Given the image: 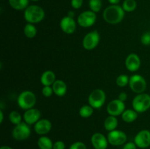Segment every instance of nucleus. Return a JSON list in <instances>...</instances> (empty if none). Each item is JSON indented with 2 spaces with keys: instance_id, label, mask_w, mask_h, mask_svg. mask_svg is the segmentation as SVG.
Segmentation results:
<instances>
[{
  "instance_id": "10",
  "label": "nucleus",
  "mask_w": 150,
  "mask_h": 149,
  "mask_svg": "<svg viewBox=\"0 0 150 149\" xmlns=\"http://www.w3.org/2000/svg\"><path fill=\"white\" fill-rule=\"evenodd\" d=\"M106 110L108 115L117 117L119 115H121L125 110V102L120 99H113L108 104Z\"/></svg>"
},
{
  "instance_id": "17",
  "label": "nucleus",
  "mask_w": 150,
  "mask_h": 149,
  "mask_svg": "<svg viewBox=\"0 0 150 149\" xmlns=\"http://www.w3.org/2000/svg\"><path fill=\"white\" fill-rule=\"evenodd\" d=\"M52 128V124L48 119L42 118L40 119L34 126L35 132L40 135H45L48 134Z\"/></svg>"
},
{
  "instance_id": "24",
  "label": "nucleus",
  "mask_w": 150,
  "mask_h": 149,
  "mask_svg": "<svg viewBox=\"0 0 150 149\" xmlns=\"http://www.w3.org/2000/svg\"><path fill=\"white\" fill-rule=\"evenodd\" d=\"M37 32L38 31H37L36 27L32 23H27L23 28V33H24L25 36L29 39L35 37L37 35Z\"/></svg>"
},
{
  "instance_id": "33",
  "label": "nucleus",
  "mask_w": 150,
  "mask_h": 149,
  "mask_svg": "<svg viewBox=\"0 0 150 149\" xmlns=\"http://www.w3.org/2000/svg\"><path fill=\"white\" fill-rule=\"evenodd\" d=\"M83 3V0H71L70 4L71 7L75 10H79L82 7Z\"/></svg>"
},
{
  "instance_id": "21",
  "label": "nucleus",
  "mask_w": 150,
  "mask_h": 149,
  "mask_svg": "<svg viewBox=\"0 0 150 149\" xmlns=\"http://www.w3.org/2000/svg\"><path fill=\"white\" fill-rule=\"evenodd\" d=\"M122 119L125 123H133L138 118V112L133 109H127L121 115Z\"/></svg>"
},
{
  "instance_id": "35",
  "label": "nucleus",
  "mask_w": 150,
  "mask_h": 149,
  "mask_svg": "<svg viewBox=\"0 0 150 149\" xmlns=\"http://www.w3.org/2000/svg\"><path fill=\"white\" fill-rule=\"evenodd\" d=\"M122 149H137V145L134 142H128L124 145Z\"/></svg>"
},
{
  "instance_id": "41",
  "label": "nucleus",
  "mask_w": 150,
  "mask_h": 149,
  "mask_svg": "<svg viewBox=\"0 0 150 149\" xmlns=\"http://www.w3.org/2000/svg\"><path fill=\"white\" fill-rule=\"evenodd\" d=\"M29 1H38L39 0H29Z\"/></svg>"
},
{
  "instance_id": "29",
  "label": "nucleus",
  "mask_w": 150,
  "mask_h": 149,
  "mask_svg": "<svg viewBox=\"0 0 150 149\" xmlns=\"http://www.w3.org/2000/svg\"><path fill=\"white\" fill-rule=\"evenodd\" d=\"M129 80H130V77L127 75H126V74H120L117 77L116 83H117L119 87H125L127 85L129 84Z\"/></svg>"
},
{
  "instance_id": "26",
  "label": "nucleus",
  "mask_w": 150,
  "mask_h": 149,
  "mask_svg": "<svg viewBox=\"0 0 150 149\" xmlns=\"http://www.w3.org/2000/svg\"><path fill=\"white\" fill-rule=\"evenodd\" d=\"M122 7L125 12L131 13V12L134 11L137 7V2H136V0H125L123 1Z\"/></svg>"
},
{
  "instance_id": "13",
  "label": "nucleus",
  "mask_w": 150,
  "mask_h": 149,
  "mask_svg": "<svg viewBox=\"0 0 150 149\" xmlns=\"http://www.w3.org/2000/svg\"><path fill=\"white\" fill-rule=\"evenodd\" d=\"M60 28L63 32L71 34L76 30V22L73 18L67 15L62 18L60 21Z\"/></svg>"
},
{
  "instance_id": "2",
  "label": "nucleus",
  "mask_w": 150,
  "mask_h": 149,
  "mask_svg": "<svg viewBox=\"0 0 150 149\" xmlns=\"http://www.w3.org/2000/svg\"><path fill=\"white\" fill-rule=\"evenodd\" d=\"M45 11L40 6L36 4H32L28 6L27 8L24 10L23 16L27 23H38L42 21L45 18Z\"/></svg>"
},
{
  "instance_id": "39",
  "label": "nucleus",
  "mask_w": 150,
  "mask_h": 149,
  "mask_svg": "<svg viewBox=\"0 0 150 149\" xmlns=\"http://www.w3.org/2000/svg\"><path fill=\"white\" fill-rule=\"evenodd\" d=\"M67 15L70 16V17L73 18V17H74V15H75L74 12H73V11H69L68 13H67Z\"/></svg>"
},
{
  "instance_id": "32",
  "label": "nucleus",
  "mask_w": 150,
  "mask_h": 149,
  "mask_svg": "<svg viewBox=\"0 0 150 149\" xmlns=\"http://www.w3.org/2000/svg\"><path fill=\"white\" fill-rule=\"evenodd\" d=\"M69 149H86V145H85V143L80 141H78L73 143L70 146V148Z\"/></svg>"
},
{
  "instance_id": "18",
  "label": "nucleus",
  "mask_w": 150,
  "mask_h": 149,
  "mask_svg": "<svg viewBox=\"0 0 150 149\" xmlns=\"http://www.w3.org/2000/svg\"><path fill=\"white\" fill-rule=\"evenodd\" d=\"M52 88L54 93L58 96H63L67 93V84L62 80H56L52 85Z\"/></svg>"
},
{
  "instance_id": "8",
  "label": "nucleus",
  "mask_w": 150,
  "mask_h": 149,
  "mask_svg": "<svg viewBox=\"0 0 150 149\" xmlns=\"http://www.w3.org/2000/svg\"><path fill=\"white\" fill-rule=\"evenodd\" d=\"M100 37L99 32L97 30L92 31L84 36L82 41V45L84 49L91 51L98 46L100 42Z\"/></svg>"
},
{
  "instance_id": "25",
  "label": "nucleus",
  "mask_w": 150,
  "mask_h": 149,
  "mask_svg": "<svg viewBox=\"0 0 150 149\" xmlns=\"http://www.w3.org/2000/svg\"><path fill=\"white\" fill-rule=\"evenodd\" d=\"M94 113V108L89 105H85L79 109V115L83 118H87L92 116Z\"/></svg>"
},
{
  "instance_id": "15",
  "label": "nucleus",
  "mask_w": 150,
  "mask_h": 149,
  "mask_svg": "<svg viewBox=\"0 0 150 149\" xmlns=\"http://www.w3.org/2000/svg\"><path fill=\"white\" fill-rule=\"evenodd\" d=\"M40 111L37 108H33L25 110L23 118L24 120V122H26L29 125H32V124H36L40 119Z\"/></svg>"
},
{
  "instance_id": "37",
  "label": "nucleus",
  "mask_w": 150,
  "mask_h": 149,
  "mask_svg": "<svg viewBox=\"0 0 150 149\" xmlns=\"http://www.w3.org/2000/svg\"><path fill=\"white\" fill-rule=\"evenodd\" d=\"M111 4H118L120 2V0H108Z\"/></svg>"
},
{
  "instance_id": "40",
  "label": "nucleus",
  "mask_w": 150,
  "mask_h": 149,
  "mask_svg": "<svg viewBox=\"0 0 150 149\" xmlns=\"http://www.w3.org/2000/svg\"><path fill=\"white\" fill-rule=\"evenodd\" d=\"M0 149H13V148H12L10 147V146L3 145V146H1V148H0Z\"/></svg>"
},
{
  "instance_id": "9",
  "label": "nucleus",
  "mask_w": 150,
  "mask_h": 149,
  "mask_svg": "<svg viewBox=\"0 0 150 149\" xmlns=\"http://www.w3.org/2000/svg\"><path fill=\"white\" fill-rule=\"evenodd\" d=\"M97 20L96 13L92 10L83 11L78 16L77 22L80 26L83 28H88L93 26Z\"/></svg>"
},
{
  "instance_id": "20",
  "label": "nucleus",
  "mask_w": 150,
  "mask_h": 149,
  "mask_svg": "<svg viewBox=\"0 0 150 149\" xmlns=\"http://www.w3.org/2000/svg\"><path fill=\"white\" fill-rule=\"evenodd\" d=\"M10 7L16 10H25L29 6V0H8Z\"/></svg>"
},
{
  "instance_id": "1",
  "label": "nucleus",
  "mask_w": 150,
  "mask_h": 149,
  "mask_svg": "<svg viewBox=\"0 0 150 149\" xmlns=\"http://www.w3.org/2000/svg\"><path fill=\"white\" fill-rule=\"evenodd\" d=\"M125 10L119 4H111L107 7L103 13L104 20L109 24H117L123 20L125 17Z\"/></svg>"
},
{
  "instance_id": "19",
  "label": "nucleus",
  "mask_w": 150,
  "mask_h": 149,
  "mask_svg": "<svg viewBox=\"0 0 150 149\" xmlns=\"http://www.w3.org/2000/svg\"><path fill=\"white\" fill-rule=\"evenodd\" d=\"M56 80L55 73L51 70L45 71L40 77V82L44 86H52Z\"/></svg>"
},
{
  "instance_id": "23",
  "label": "nucleus",
  "mask_w": 150,
  "mask_h": 149,
  "mask_svg": "<svg viewBox=\"0 0 150 149\" xmlns=\"http://www.w3.org/2000/svg\"><path fill=\"white\" fill-rule=\"evenodd\" d=\"M38 145L40 149H53L54 143L49 137L41 136L38 140Z\"/></svg>"
},
{
  "instance_id": "5",
  "label": "nucleus",
  "mask_w": 150,
  "mask_h": 149,
  "mask_svg": "<svg viewBox=\"0 0 150 149\" xmlns=\"http://www.w3.org/2000/svg\"><path fill=\"white\" fill-rule=\"evenodd\" d=\"M106 100V95L102 89H97L92 91L88 97V102L94 109L101 108Z\"/></svg>"
},
{
  "instance_id": "22",
  "label": "nucleus",
  "mask_w": 150,
  "mask_h": 149,
  "mask_svg": "<svg viewBox=\"0 0 150 149\" xmlns=\"http://www.w3.org/2000/svg\"><path fill=\"white\" fill-rule=\"evenodd\" d=\"M118 126V119L116 116L109 115L104 121V128L108 131L115 130Z\"/></svg>"
},
{
  "instance_id": "11",
  "label": "nucleus",
  "mask_w": 150,
  "mask_h": 149,
  "mask_svg": "<svg viewBox=\"0 0 150 149\" xmlns=\"http://www.w3.org/2000/svg\"><path fill=\"white\" fill-rule=\"evenodd\" d=\"M108 143L114 146L121 145L125 144L127 141V135L124 131L121 130H113L109 131L107 136Z\"/></svg>"
},
{
  "instance_id": "38",
  "label": "nucleus",
  "mask_w": 150,
  "mask_h": 149,
  "mask_svg": "<svg viewBox=\"0 0 150 149\" xmlns=\"http://www.w3.org/2000/svg\"><path fill=\"white\" fill-rule=\"evenodd\" d=\"M3 120H4V113H3L2 110H0V123L3 122Z\"/></svg>"
},
{
  "instance_id": "3",
  "label": "nucleus",
  "mask_w": 150,
  "mask_h": 149,
  "mask_svg": "<svg viewBox=\"0 0 150 149\" xmlns=\"http://www.w3.org/2000/svg\"><path fill=\"white\" fill-rule=\"evenodd\" d=\"M37 102V98L35 93L29 90L23 91L19 94L17 102L19 108L21 109L29 110L33 108Z\"/></svg>"
},
{
  "instance_id": "27",
  "label": "nucleus",
  "mask_w": 150,
  "mask_h": 149,
  "mask_svg": "<svg viewBox=\"0 0 150 149\" xmlns=\"http://www.w3.org/2000/svg\"><path fill=\"white\" fill-rule=\"evenodd\" d=\"M9 120H10L11 124L16 126L22 122V116L20 112L16 110H13L9 114Z\"/></svg>"
},
{
  "instance_id": "14",
  "label": "nucleus",
  "mask_w": 150,
  "mask_h": 149,
  "mask_svg": "<svg viewBox=\"0 0 150 149\" xmlns=\"http://www.w3.org/2000/svg\"><path fill=\"white\" fill-rule=\"evenodd\" d=\"M91 143L95 149H106L108 147V138L102 133L96 132L92 134Z\"/></svg>"
},
{
  "instance_id": "36",
  "label": "nucleus",
  "mask_w": 150,
  "mask_h": 149,
  "mask_svg": "<svg viewBox=\"0 0 150 149\" xmlns=\"http://www.w3.org/2000/svg\"><path fill=\"white\" fill-rule=\"evenodd\" d=\"M118 99H120L121 101H122V102H125V101H126V100H127V93H125V92H121V93L119 94Z\"/></svg>"
},
{
  "instance_id": "7",
  "label": "nucleus",
  "mask_w": 150,
  "mask_h": 149,
  "mask_svg": "<svg viewBox=\"0 0 150 149\" xmlns=\"http://www.w3.org/2000/svg\"><path fill=\"white\" fill-rule=\"evenodd\" d=\"M129 86L134 93H142L146 89V81L140 74H133L130 77Z\"/></svg>"
},
{
  "instance_id": "30",
  "label": "nucleus",
  "mask_w": 150,
  "mask_h": 149,
  "mask_svg": "<svg viewBox=\"0 0 150 149\" xmlns=\"http://www.w3.org/2000/svg\"><path fill=\"white\" fill-rule=\"evenodd\" d=\"M141 42L144 45H150V32H145L141 37Z\"/></svg>"
},
{
  "instance_id": "28",
  "label": "nucleus",
  "mask_w": 150,
  "mask_h": 149,
  "mask_svg": "<svg viewBox=\"0 0 150 149\" xmlns=\"http://www.w3.org/2000/svg\"><path fill=\"white\" fill-rule=\"evenodd\" d=\"M103 1L102 0H89V7L90 10L93 11L94 13H97L100 12L102 9Z\"/></svg>"
},
{
  "instance_id": "31",
  "label": "nucleus",
  "mask_w": 150,
  "mask_h": 149,
  "mask_svg": "<svg viewBox=\"0 0 150 149\" xmlns=\"http://www.w3.org/2000/svg\"><path fill=\"white\" fill-rule=\"evenodd\" d=\"M54 93L52 86H44L42 89V93L45 97H50Z\"/></svg>"
},
{
  "instance_id": "6",
  "label": "nucleus",
  "mask_w": 150,
  "mask_h": 149,
  "mask_svg": "<svg viewBox=\"0 0 150 149\" xmlns=\"http://www.w3.org/2000/svg\"><path fill=\"white\" fill-rule=\"evenodd\" d=\"M12 135L15 140L18 141L26 140L31 135V129L29 125L26 122H21L16 125L12 131Z\"/></svg>"
},
{
  "instance_id": "34",
  "label": "nucleus",
  "mask_w": 150,
  "mask_h": 149,
  "mask_svg": "<svg viewBox=\"0 0 150 149\" xmlns=\"http://www.w3.org/2000/svg\"><path fill=\"white\" fill-rule=\"evenodd\" d=\"M53 149H65V144L63 141L58 140L54 143Z\"/></svg>"
},
{
  "instance_id": "4",
  "label": "nucleus",
  "mask_w": 150,
  "mask_h": 149,
  "mask_svg": "<svg viewBox=\"0 0 150 149\" xmlns=\"http://www.w3.org/2000/svg\"><path fill=\"white\" fill-rule=\"evenodd\" d=\"M132 106L137 112H146L150 108V95L145 93H139L133 99Z\"/></svg>"
},
{
  "instance_id": "16",
  "label": "nucleus",
  "mask_w": 150,
  "mask_h": 149,
  "mask_svg": "<svg viewBox=\"0 0 150 149\" xmlns=\"http://www.w3.org/2000/svg\"><path fill=\"white\" fill-rule=\"evenodd\" d=\"M125 67L128 71L136 72L141 67V59L136 53H130L125 59Z\"/></svg>"
},
{
  "instance_id": "12",
  "label": "nucleus",
  "mask_w": 150,
  "mask_h": 149,
  "mask_svg": "<svg viewBox=\"0 0 150 149\" xmlns=\"http://www.w3.org/2000/svg\"><path fill=\"white\" fill-rule=\"evenodd\" d=\"M134 143L138 148H146L150 146V131L146 129L139 131L134 139Z\"/></svg>"
}]
</instances>
